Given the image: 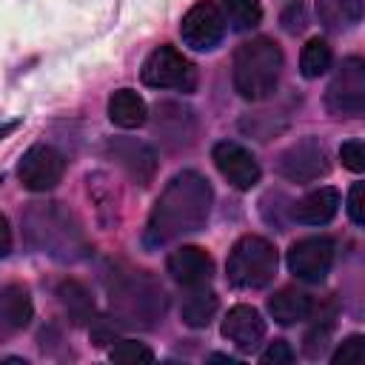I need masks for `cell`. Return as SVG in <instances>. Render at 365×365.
I'll use <instances>...</instances> for the list:
<instances>
[{
    "instance_id": "1",
    "label": "cell",
    "mask_w": 365,
    "mask_h": 365,
    "mask_svg": "<svg viewBox=\"0 0 365 365\" xmlns=\"http://www.w3.org/2000/svg\"><path fill=\"white\" fill-rule=\"evenodd\" d=\"M211 202H214V188L200 171L185 168L174 174L148 214L145 245L151 248L168 245L185 234L200 231L208 222Z\"/></svg>"
},
{
    "instance_id": "2",
    "label": "cell",
    "mask_w": 365,
    "mask_h": 365,
    "mask_svg": "<svg viewBox=\"0 0 365 365\" xmlns=\"http://www.w3.org/2000/svg\"><path fill=\"white\" fill-rule=\"evenodd\" d=\"M23 234L31 248L60 262H77L88 254V240L77 217L63 202H34L23 214Z\"/></svg>"
},
{
    "instance_id": "3",
    "label": "cell",
    "mask_w": 365,
    "mask_h": 365,
    "mask_svg": "<svg viewBox=\"0 0 365 365\" xmlns=\"http://www.w3.org/2000/svg\"><path fill=\"white\" fill-rule=\"evenodd\" d=\"M114 319L131 328H154L165 317V291L148 271L117 268L106 279Z\"/></svg>"
},
{
    "instance_id": "4",
    "label": "cell",
    "mask_w": 365,
    "mask_h": 365,
    "mask_svg": "<svg viewBox=\"0 0 365 365\" xmlns=\"http://www.w3.org/2000/svg\"><path fill=\"white\" fill-rule=\"evenodd\" d=\"M282 74V48L271 37H251L242 40L234 51L231 63V80L242 100L259 103L268 100Z\"/></svg>"
},
{
    "instance_id": "5",
    "label": "cell",
    "mask_w": 365,
    "mask_h": 365,
    "mask_svg": "<svg viewBox=\"0 0 365 365\" xmlns=\"http://www.w3.org/2000/svg\"><path fill=\"white\" fill-rule=\"evenodd\" d=\"M277 265H279V257H277L274 242L257 234H245L228 251L225 277L234 288L254 291V288H265L274 279Z\"/></svg>"
},
{
    "instance_id": "6",
    "label": "cell",
    "mask_w": 365,
    "mask_h": 365,
    "mask_svg": "<svg viewBox=\"0 0 365 365\" xmlns=\"http://www.w3.org/2000/svg\"><path fill=\"white\" fill-rule=\"evenodd\" d=\"M325 106L336 117L365 114V60L362 57H345L336 66L325 88Z\"/></svg>"
},
{
    "instance_id": "7",
    "label": "cell",
    "mask_w": 365,
    "mask_h": 365,
    "mask_svg": "<svg viewBox=\"0 0 365 365\" xmlns=\"http://www.w3.org/2000/svg\"><path fill=\"white\" fill-rule=\"evenodd\" d=\"M143 83L151 88H180V91H194L197 86V68L177 51L174 46H157L140 71Z\"/></svg>"
},
{
    "instance_id": "8",
    "label": "cell",
    "mask_w": 365,
    "mask_h": 365,
    "mask_svg": "<svg viewBox=\"0 0 365 365\" xmlns=\"http://www.w3.org/2000/svg\"><path fill=\"white\" fill-rule=\"evenodd\" d=\"M180 37L194 51H211L225 37V17L214 0H197L180 20Z\"/></svg>"
},
{
    "instance_id": "9",
    "label": "cell",
    "mask_w": 365,
    "mask_h": 365,
    "mask_svg": "<svg viewBox=\"0 0 365 365\" xmlns=\"http://www.w3.org/2000/svg\"><path fill=\"white\" fill-rule=\"evenodd\" d=\"M328 151L317 137H302L291 143L277 163V171L291 182H314L328 174Z\"/></svg>"
},
{
    "instance_id": "10",
    "label": "cell",
    "mask_w": 365,
    "mask_h": 365,
    "mask_svg": "<svg viewBox=\"0 0 365 365\" xmlns=\"http://www.w3.org/2000/svg\"><path fill=\"white\" fill-rule=\"evenodd\" d=\"M63 171H66V157L57 148L46 145V143L31 145L17 163L20 185L29 188V191H37V194L40 191H51L63 180Z\"/></svg>"
},
{
    "instance_id": "11",
    "label": "cell",
    "mask_w": 365,
    "mask_h": 365,
    "mask_svg": "<svg viewBox=\"0 0 365 365\" xmlns=\"http://www.w3.org/2000/svg\"><path fill=\"white\" fill-rule=\"evenodd\" d=\"M151 131L168 151H177V148H185V145L194 143L197 117L188 106H182L177 100H163V103L154 106Z\"/></svg>"
},
{
    "instance_id": "12",
    "label": "cell",
    "mask_w": 365,
    "mask_h": 365,
    "mask_svg": "<svg viewBox=\"0 0 365 365\" xmlns=\"http://www.w3.org/2000/svg\"><path fill=\"white\" fill-rule=\"evenodd\" d=\"M288 271L302 282H322L334 265V242L328 237H305L288 248Z\"/></svg>"
},
{
    "instance_id": "13",
    "label": "cell",
    "mask_w": 365,
    "mask_h": 365,
    "mask_svg": "<svg viewBox=\"0 0 365 365\" xmlns=\"http://www.w3.org/2000/svg\"><path fill=\"white\" fill-rule=\"evenodd\" d=\"M211 160H214L217 171H220L237 191L254 188V185L259 182V177H262V168H259L257 157H254L245 145H240V143H234V140H220V143L211 148Z\"/></svg>"
},
{
    "instance_id": "14",
    "label": "cell",
    "mask_w": 365,
    "mask_h": 365,
    "mask_svg": "<svg viewBox=\"0 0 365 365\" xmlns=\"http://www.w3.org/2000/svg\"><path fill=\"white\" fill-rule=\"evenodd\" d=\"M106 154L140 185H148L157 174V154L148 143L137 137H111L106 143Z\"/></svg>"
},
{
    "instance_id": "15",
    "label": "cell",
    "mask_w": 365,
    "mask_h": 365,
    "mask_svg": "<svg viewBox=\"0 0 365 365\" xmlns=\"http://www.w3.org/2000/svg\"><path fill=\"white\" fill-rule=\"evenodd\" d=\"M222 336L240 351V354H251L259 348V342L265 339V319L257 308L251 305H234L228 308V314L222 317Z\"/></svg>"
},
{
    "instance_id": "16",
    "label": "cell",
    "mask_w": 365,
    "mask_h": 365,
    "mask_svg": "<svg viewBox=\"0 0 365 365\" xmlns=\"http://www.w3.org/2000/svg\"><path fill=\"white\" fill-rule=\"evenodd\" d=\"M165 268L168 274L182 285V288H191V285H208L211 277H214V259L205 248L200 245H180L168 254L165 259Z\"/></svg>"
},
{
    "instance_id": "17",
    "label": "cell",
    "mask_w": 365,
    "mask_h": 365,
    "mask_svg": "<svg viewBox=\"0 0 365 365\" xmlns=\"http://www.w3.org/2000/svg\"><path fill=\"white\" fill-rule=\"evenodd\" d=\"M339 211V191L334 185H319L291 205V217L302 225H328Z\"/></svg>"
},
{
    "instance_id": "18",
    "label": "cell",
    "mask_w": 365,
    "mask_h": 365,
    "mask_svg": "<svg viewBox=\"0 0 365 365\" xmlns=\"http://www.w3.org/2000/svg\"><path fill=\"white\" fill-rule=\"evenodd\" d=\"M314 311V299L299 288H282L268 299V314L279 325H297L308 319Z\"/></svg>"
},
{
    "instance_id": "19",
    "label": "cell",
    "mask_w": 365,
    "mask_h": 365,
    "mask_svg": "<svg viewBox=\"0 0 365 365\" xmlns=\"http://www.w3.org/2000/svg\"><path fill=\"white\" fill-rule=\"evenodd\" d=\"M108 120L117 128H140L148 120L145 100L134 88H117L108 97Z\"/></svg>"
},
{
    "instance_id": "20",
    "label": "cell",
    "mask_w": 365,
    "mask_h": 365,
    "mask_svg": "<svg viewBox=\"0 0 365 365\" xmlns=\"http://www.w3.org/2000/svg\"><path fill=\"white\" fill-rule=\"evenodd\" d=\"M220 308V299L205 285H191L180 299V314L188 328H205Z\"/></svg>"
},
{
    "instance_id": "21",
    "label": "cell",
    "mask_w": 365,
    "mask_h": 365,
    "mask_svg": "<svg viewBox=\"0 0 365 365\" xmlns=\"http://www.w3.org/2000/svg\"><path fill=\"white\" fill-rule=\"evenodd\" d=\"M34 317V305L31 297L23 285H6L0 288V319L6 322L9 331H20L31 322Z\"/></svg>"
},
{
    "instance_id": "22",
    "label": "cell",
    "mask_w": 365,
    "mask_h": 365,
    "mask_svg": "<svg viewBox=\"0 0 365 365\" xmlns=\"http://www.w3.org/2000/svg\"><path fill=\"white\" fill-rule=\"evenodd\" d=\"M317 14L328 31H348L362 20V0H317Z\"/></svg>"
},
{
    "instance_id": "23",
    "label": "cell",
    "mask_w": 365,
    "mask_h": 365,
    "mask_svg": "<svg viewBox=\"0 0 365 365\" xmlns=\"http://www.w3.org/2000/svg\"><path fill=\"white\" fill-rule=\"evenodd\" d=\"M57 297H60V305L66 308V314L71 317L74 325H86L94 319V299H91V291L77 282V279H63L57 285Z\"/></svg>"
},
{
    "instance_id": "24",
    "label": "cell",
    "mask_w": 365,
    "mask_h": 365,
    "mask_svg": "<svg viewBox=\"0 0 365 365\" xmlns=\"http://www.w3.org/2000/svg\"><path fill=\"white\" fill-rule=\"evenodd\" d=\"M220 11L225 17V26H231L234 31H251L262 20L259 0H222Z\"/></svg>"
},
{
    "instance_id": "25",
    "label": "cell",
    "mask_w": 365,
    "mask_h": 365,
    "mask_svg": "<svg viewBox=\"0 0 365 365\" xmlns=\"http://www.w3.org/2000/svg\"><path fill=\"white\" fill-rule=\"evenodd\" d=\"M331 46L322 40V37H311L305 46H302V54H299V74L305 80H317L319 74H325L331 68Z\"/></svg>"
},
{
    "instance_id": "26",
    "label": "cell",
    "mask_w": 365,
    "mask_h": 365,
    "mask_svg": "<svg viewBox=\"0 0 365 365\" xmlns=\"http://www.w3.org/2000/svg\"><path fill=\"white\" fill-rule=\"evenodd\" d=\"M108 359L120 365H143V362H154V351L137 339H117V345L108 351Z\"/></svg>"
},
{
    "instance_id": "27",
    "label": "cell",
    "mask_w": 365,
    "mask_h": 365,
    "mask_svg": "<svg viewBox=\"0 0 365 365\" xmlns=\"http://www.w3.org/2000/svg\"><path fill=\"white\" fill-rule=\"evenodd\" d=\"M362 356H365V336L362 334H351L331 354V362L334 365H356V362H362Z\"/></svg>"
},
{
    "instance_id": "28",
    "label": "cell",
    "mask_w": 365,
    "mask_h": 365,
    "mask_svg": "<svg viewBox=\"0 0 365 365\" xmlns=\"http://www.w3.org/2000/svg\"><path fill=\"white\" fill-rule=\"evenodd\" d=\"M328 339H331V319H325L322 325L317 322V325L305 334V354H308L311 359H319V356L325 354V348H328Z\"/></svg>"
},
{
    "instance_id": "29",
    "label": "cell",
    "mask_w": 365,
    "mask_h": 365,
    "mask_svg": "<svg viewBox=\"0 0 365 365\" xmlns=\"http://www.w3.org/2000/svg\"><path fill=\"white\" fill-rule=\"evenodd\" d=\"M339 160H342V165H345L348 171L359 174V171L365 168V145H362V140H348V143H342V145H339Z\"/></svg>"
},
{
    "instance_id": "30",
    "label": "cell",
    "mask_w": 365,
    "mask_h": 365,
    "mask_svg": "<svg viewBox=\"0 0 365 365\" xmlns=\"http://www.w3.org/2000/svg\"><path fill=\"white\" fill-rule=\"evenodd\" d=\"M297 359V354H294V348L285 342V339H274L262 354H259V362L262 365H288V362H294Z\"/></svg>"
},
{
    "instance_id": "31",
    "label": "cell",
    "mask_w": 365,
    "mask_h": 365,
    "mask_svg": "<svg viewBox=\"0 0 365 365\" xmlns=\"http://www.w3.org/2000/svg\"><path fill=\"white\" fill-rule=\"evenodd\" d=\"M348 217L354 225H365V182H354L348 191Z\"/></svg>"
},
{
    "instance_id": "32",
    "label": "cell",
    "mask_w": 365,
    "mask_h": 365,
    "mask_svg": "<svg viewBox=\"0 0 365 365\" xmlns=\"http://www.w3.org/2000/svg\"><path fill=\"white\" fill-rule=\"evenodd\" d=\"M11 251V228H9V220L0 214V257H6Z\"/></svg>"
},
{
    "instance_id": "33",
    "label": "cell",
    "mask_w": 365,
    "mask_h": 365,
    "mask_svg": "<svg viewBox=\"0 0 365 365\" xmlns=\"http://www.w3.org/2000/svg\"><path fill=\"white\" fill-rule=\"evenodd\" d=\"M17 125H20V120H9V123H0V140H3V137H9V134L17 128Z\"/></svg>"
},
{
    "instance_id": "34",
    "label": "cell",
    "mask_w": 365,
    "mask_h": 365,
    "mask_svg": "<svg viewBox=\"0 0 365 365\" xmlns=\"http://www.w3.org/2000/svg\"><path fill=\"white\" fill-rule=\"evenodd\" d=\"M208 362H228V365H234L237 359H234V356H228V354H211V356H208Z\"/></svg>"
},
{
    "instance_id": "35",
    "label": "cell",
    "mask_w": 365,
    "mask_h": 365,
    "mask_svg": "<svg viewBox=\"0 0 365 365\" xmlns=\"http://www.w3.org/2000/svg\"><path fill=\"white\" fill-rule=\"evenodd\" d=\"M6 334H11V331H9V328H6V322H3V319H0V339H3V336H6Z\"/></svg>"
}]
</instances>
